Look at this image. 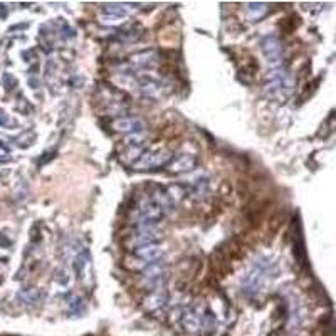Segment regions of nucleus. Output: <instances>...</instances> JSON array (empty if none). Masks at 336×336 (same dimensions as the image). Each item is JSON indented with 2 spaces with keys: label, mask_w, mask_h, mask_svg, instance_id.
<instances>
[{
  "label": "nucleus",
  "mask_w": 336,
  "mask_h": 336,
  "mask_svg": "<svg viewBox=\"0 0 336 336\" xmlns=\"http://www.w3.org/2000/svg\"><path fill=\"white\" fill-rule=\"evenodd\" d=\"M269 83L266 84V94L269 98L276 99H284L291 94L293 91V79L289 78V74H286L281 69H274L271 74L267 76Z\"/></svg>",
  "instance_id": "obj_1"
},
{
  "label": "nucleus",
  "mask_w": 336,
  "mask_h": 336,
  "mask_svg": "<svg viewBox=\"0 0 336 336\" xmlns=\"http://www.w3.org/2000/svg\"><path fill=\"white\" fill-rule=\"evenodd\" d=\"M99 19H101V22H103V24H109V25L119 24V22H123L121 19H118V17H113V15H101Z\"/></svg>",
  "instance_id": "obj_14"
},
{
  "label": "nucleus",
  "mask_w": 336,
  "mask_h": 336,
  "mask_svg": "<svg viewBox=\"0 0 336 336\" xmlns=\"http://www.w3.org/2000/svg\"><path fill=\"white\" fill-rule=\"evenodd\" d=\"M68 308L69 311L73 313V315H79L81 313V309L84 308V301L79 296H71V299L68 301Z\"/></svg>",
  "instance_id": "obj_13"
},
{
  "label": "nucleus",
  "mask_w": 336,
  "mask_h": 336,
  "mask_svg": "<svg viewBox=\"0 0 336 336\" xmlns=\"http://www.w3.org/2000/svg\"><path fill=\"white\" fill-rule=\"evenodd\" d=\"M267 14V5L266 3H249V7H247V15H249L251 20H255L257 22L259 19H262L264 15Z\"/></svg>",
  "instance_id": "obj_11"
},
{
  "label": "nucleus",
  "mask_w": 336,
  "mask_h": 336,
  "mask_svg": "<svg viewBox=\"0 0 336 336\" xmlns=\"http://www.w3.org/2000/svg\"><path fill=\"white\" fill-rule=\"evenodd\" d=\"M160 239L162 236L155 231L153 227H140V232L136 234V237H133V242L138 247H145V246L157 244Z\"/></svg>",
  "instance_id": "obj_8"
},
{
  "label": "nucleus",
  "mask_w": 336,
  "mask_h": 336,
  "mask_svg": "<svg viewBox=\"0 0 336 336\" xmlns=\"http://www.w3.org/2000/svg\"><path fill=\"white\" fill-rule=\"evenodd\" d=\"M104 12L113 17H118V19H123L126 15V7L119 5V3H109V5L104 7Z\"/></svg>",
  "instance_id": "obj_12"
},
{
  "label": "nucleus",
  "mask_w": 336,
  "mask_h": 336,
  "mask_svg": "<svg viewBox=\"0 0 336 336\" xmlns=\"http://www.w3.org/2000/svg\"><path fill=\"white\" fill-rule=\"evenodd\" d=\"M165 215V209L153 197L145 198L140 205V227H153Z\"/></svg>",
  "instance_id": "obj_3"
},
{
  "label": "nucleus",
  "mask_w": 336,
  "mask_h": 336,
  "mask_svg": "<svg viewBox=\"0 0 336 336\" xmlns=\"http://www.w3.org/2000/svg\"><path fill=\"white\" fill-rule=\"evenodd\" d=\"M262 52H264V57L267 59V64L271 66V68L276 69L277 66L281 64V59H282V46H281V41L276 37V35H269L262 41Z\"/></svg>",
  "instance_id": "obj_4"
},
{
  "label": "nucleus",
  "mask_w": 336,
  "mask_h": 336,
  "mask_svg": "<svg viewBox=\"0 0 336 336\" xmlns=\"http://www.w3.org/2000/svg\"><path fill=\"white\" fill-rule=\"evenodd\" d=\"M173 155L168 150H157V152H148L143 153L141 157L133 163V168L138 171L143 170H155V168H160V167H167L168 163L171 162Z\"/></svg>",
  "instance_id": "obj_2"
},
{
  "label": "nucleus",
  "mask_w": 336,
  "mask_h": 336,
  "mask_svg": "<svg viewBox=\"0 0 336 336\" xmlns=\"http://www.w3.org/2000/svg\"><path fill=\"white\" fill-rule=\"evenodd\" d=\"M168 301V294L163 287H158V289H153L152 294L145 299V309L150 313H155L158 309H162Z\"/></svg>",
  "instance_id": "obj_7"
},
{
  "label": "nucleus",
  "mask_w": 336,
  "mask_h": 336,
  "mask_svg": "<svg viewBox=\"0 0 336 336\" xmlns=\"http://www.w3.org/2000/svg\"><path fill=\"white\" fill-rule=\"evenodd\" d=\"M113 128L116 131H121V133H141L145 131V121L138 116H126V118H119L113 123Z\"/></svg>",
  "instance_id": "obj_5"
},
{
  "label": "nucleus",
  "mask_w": 336,
  "mask_h": 336,
  "mask_svg": "<svg viewBox=\"0 0 336 336\" xmlns=\"http://www.w3.org/2000/svg\"><path fill=\"white\" fill-rule=\"evenodd\" d=\"M195 165H197V158L193 157V155H188V153H185V155H182V157L176 158V160H173L171 163H168L170 171H173V173L190 171L192 168H195Z\"/></svg>",
  "instance_id": "obj_9"
},
{
  "label": "nucleus",
  "mask_w": 336,
  "mask_h": 336,
  "mask_svg": "<svg viewBox=\"0 0 336 336\" xmlns=\"http://www.w3.org/2000/svg\"><path fill=\"white\" fill-rule=\"evenodd\" d=\"M202 318H203V306L193 308L182 316V326L188 333H197L202 328Z\"/></svg>",
  "instance_id": "obj_6"
},
{
  "label": "nucleus",
  "mask_w": 336,
  "mask_h": 336,
  "mask_svg": "<svg viewBox=\"0 0 336 336\" xmlns=\"http://www.w3.org/2000/svg\"><path fill=\"white\" fill-rule=\"evenodd\" d=\"M136 254L140 255L141 260H145V262H155V260H160L162 255H163V249L160 246L157 244H152V246H145V247H138V251H136Z\"/></svg>",
  "instance_id": "obj_10"
}]
</instances>
